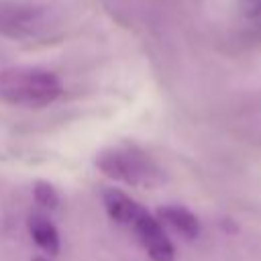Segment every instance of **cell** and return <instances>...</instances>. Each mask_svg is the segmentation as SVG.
I'll return each instance as SVG.
<instances>
[{
  "instance_id": "4",
  "label": "cell",
  "mask_w": 261,
  "mask_h": 261,
  "mask_svg": "<svg viewBox=\"0 0 261 261\" xmlns=\"http://www.w3.org/2000/svg\"><path fill=\"white\" fill-rule=\"evenodd\" d=\"M157 214H159V220L173 226L186 239H196L200 234V220L181 206H161Z\"/></svg>"
},
{
  "instance_id": "3",
  "label": "cell",
  "mask_w": 261,
  "mask_h": 261,
  "mask_svg": "<svg viewBox=\"0 0 261 261\" xmlns=\"http://www.w3.org/2000/svg\"><path fill=\"white\" fill-rule=\"evenodd\" d=\"M102 202H104V208H106L108 216L112 220L120 222V224H133L137 214L143 208L133 198H128L124 192L114 190V188H108V190L102 192Z\"/></svg>"
},
{
  "instance_id": "5",
  "label": "cell",
  "mask_w": 261,
  "mask_h": 261,
  "mask_svg": "<svg viewBox=\"0 0 261 261\" xmlns=\"http://www.w3.org/2000/svg\"><path fill=\"white\" fill-rule=\"evenodd\" d=\"M29 232H31V237L37 243L39 249H43L49 255H57L59 253V249H61L59 232L45 216H39V214L31 216L29 218Z\"/></svg>"
},
{
  "instance_id": "8",
  "label": "cell",
  "mask_w": 261,
  "mask_h": 261,
  "mask_svg": "<svg viewBox=\"0 0 261 261\" xmlns=\"http://www.w3.org/2000/svg\"><path fill=\"white\" fill-rule=\"evenodd\" d=\"M33 261H49L47 257H41V255H37V257H33Z\"/></svg>"
},
{
  "instance_id": "6",
  "label": "cell",
  "mask_w": 261,
  "mask_h": 261,
  "mask_svg": "<svg viewBox=\"0 0 261 261\" xmlns=\"http://www.w3.org/2000/svg\"><path fill=\"white\" fill-rule=\"evenodd\" d=\"M143 245H145L151 261H175V249L165 232L143 241Z\"/></svg>"
},
{
  "instance_id": "2",
  "label": "cell",
  "mask_w": 261,
  "mask_h": 261,
  "mask_svg": "<svg viewBox=\"0 0 261 261\" xmlns=\"http://www.w3.org/2000/svg\"><path fill=\"white\" fill-rule=\"evenodd\" d=\"M96 167L110 179L124 181L128 186H151L157 169L153 163L135 149H106L96 155Z\"/></svg>"
},
{
  "instance_id": "7",
  "label": "cell",
  "mask_w": 261,
  "mask_h": 261,
  "mask_svg": "<svg viewBox=\"0 0 261 261\" xmlns=\"http://www.w3.org/2000/svg\"><path fill=\"white\" fill-rule=\"evenodd\" d=\"M33 196H35L37 204H41V206H45L49 210H55L59 206V202H61V196H59L57 188L53 184L45 181V179H37L33 184Z\"/></svg>"
},
{
  "instance_id": "1",
  "label": "cell",
  "mask_w": 261,
  "mask_h": 261,
  "mask_svg": "<svg viewBox=\"0 0 261 261\" xmlns=\"http://www.w3.org/2000/svg\"><path fill=\"white\" fill-rule=\"evenodd\" d=\"M61 96L59 77L41 67H10L0 71V100L20 106H47Z\"/></svg>"
}]
</instances>
